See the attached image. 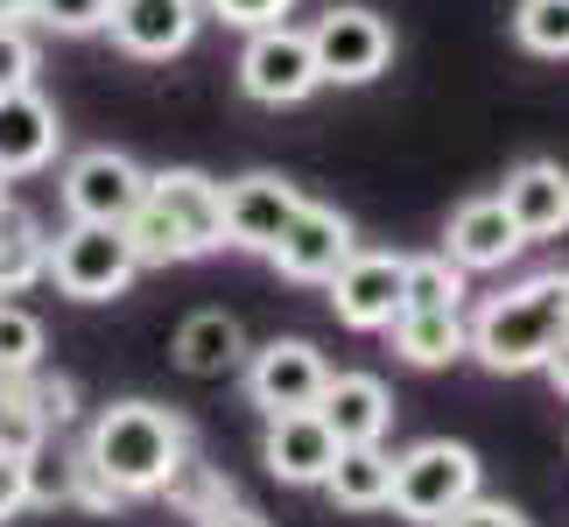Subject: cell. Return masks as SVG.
Segmentation results:
<instances>
[{"mask_svg": "<svg viewBox=\"0 0 569 527\" xmlns=\"http://www.w3.org/2000/svg\"><path fill=\"white\" fill-rule=\"evenodd\" d=\"M528 247L513 226V211H507V197H465V205L450 211V232H443V253L457 260L465 275H492V268H507V260Z\"/></svg>", "mask_w": 569, "mask_h": 527, "instance_id": "9a60e30c", "label": "cell"}, {"mask_svg": "<svg viewBox=\"0 0 569 527\" xmlns=\"http://www.w3.org/2000/svg\"><path fill=\"white\" fill-rule=\"evenodd\" d=\"M247 331H239V317L232 310H197L183 317V331H177V366L190 372V380H232L239 366H247Z\"/></svg>", "mask_w": 569, "mask_h": 527, "instance_id": "d6986e66", "label": "cell"}, {"mask_svg": "<svg viewBox=\"0 0 569 527\" xmlns=\"http://www.w3.org/2000/svg\"><path fill=\"white\" fill-rule=\"evenodd\" d=\"M359 253V232H352V218L345 211H331V205H310L302 197V211L289 218V232L274 239V275H289V281H302V289H323L345 260Z\"/></svg>", "mask_w": 569, "mask_h": 527, "instance_id": "30bf717a", "label": "cell"}, {"mask_svg": "<svg viewBox=\"0 0 569 527\" xmlns=\"http://www.w3.org/2000/svg\"><path fill=\"white\" fill-rule=\"evenodd\" d=\"M513 42L535 50V57H569V0H520Z\"/></svg>", "mask_w": 569, "mask_h": 527, "instance_id": "cb8c5ba5", "label": "cell"}, {"mask_svg": "<svg viewBox=\"0 0 569 527\" xmlns=\"http://www.w3.org/2000/svg\"><path fill=\"white\" fill-rule=\"evenodd\" d=\"M0 183H8V176H0Z\"/></svg>", "mask_w": 569, "mask_h": 527, "instance_id": "e575fe53", "label": "cell"}, {"mask_svg": "<svg viewBox=\"0 0 569 527\" xmlns=\"http://www.w3.org/2000/svg\"><path fill=\"white\" fill-rule=\"evenodd\" d=\"M141 275V253L134 239H127V226H92V218H71L57 239H50V281L57 296L71 302H113L134 289Z\"/></svg>", "mask_w": 569, "mask_h": 527, "instance_id": "277c9868", "label": "cell"}, {"mask_svg": "<svg viewBox=\"0 0 569 527\" xmlns=\"http://www.w3.org/2000/svg\"><path fill=\"white\" fill-rule=\"evenodd\" d=\"M323 493L345 514H380L387 493H393V457L380 444H338V465L323 478Z\"/></svg>", "mask_w": 569, "mask_h": 527, "instance_id": "7402d4cb", "label": "cell"}, {"mask_svg": "<svg viewBox=\"0 0 569 527\" xmlns=\"http://www.w3.org/2000/svg\"><path fill=\"white\" fill-rule=\"evenodd\" d=\"M71 457L78 450H50V436L21 457V478H29V507H71Z\"/></svg>", "mask_w": 569, "mask_h": 527, "instance_id": "d4e9b609", "label": "cell"}, {"mask_svg": "<svg viewBox=\"0 0 569 527\" xmlns=\"http://www.w3.org/2000/svg\"><path fill=\"white\" fill-rule=\"evenodd\" d=\"M42 366V324L36 310L0 296V372H36Z\"/></svg>", "mask_w": 569, "mask_h": 527, "instance_id": "484cf974", "label": "cell"}, {"mask_svg": "<svg viewBox=\"0 0 569 527\" xmlns=\"http://www.w3.org/2000/svg\"><path fill=\"white\" fill-rule=\"evenodd\" d=\"M436 527H528V514L507 507V499H486V493H471L465 507H450Z\"/></svg>", "mask_w": 569, "mask_h": 527, "instance_id": "f546056e", "label": "cell"}, {"mask_svg": "<svg viewBox=\"0 0 569 527\" xmlns=\"http://www.w3.org/2000/svg\"><path fill=\"white\" fill-rule=\"evenodd\" d=\"M387 338H393V351H401L408 366L436 372V366H457L471 351V317L465 310H401L387 324Z\"/></svg>", "mask_w": 569, "mask_h": 527, "instance_id": "ffe728a7", "label": "cell"}, {"mask_svg": "<svg viewBox=\"0 0 569 527\" xmlns=\"http://www.w3.org/2000/svg\"><path fill=\"white\" fill-rule=\"evenodd\" d=\"M569 331V275H528L520 289H499L471 317V359L486 372H541V359Z\"/></svg>", "mask_w": 569, "mask_h": 527, "instance_id": "3957f363", "label": "cell"}, {"mask_svg": "<svg viewBox=\"0 0 569 527\" xmlns=\"http://www.w3.org/2000/svg\"><path fill=\"white\" fill-rule=\"evenodd\" d=\"M63 148V120L57 106L36 92V84H21V92H0V176H36L50 169Z\"/></svg>", "mask_w": 569, "mask_h": 527, "instance_id": "2e32d148", "label": "cell"}, {"mask_svg": "<svg viewBox=\"0 0 569 527\" xmlns=\"http://www.w3.org/2000/svg\"><path fill=\"white\" fill-rule=\"evenodd\" d=\"M296 211H302V190L289 176H274V169H253V176H239V183H226V239L239 253L268 260Z\"/></svg>", "mask_w": 569, "mask_h": 527, "instance_id": "4fadbf2b", "label": "cell"}, {"mask_svg": "<svg viewBox=\"0 0 569 527\" xmlns=\"http://www.w3.org/2000/svg\"><path fill=\"white\" fill-rule=\"evenodd\" d=\"M141 268H177V260L226 253V183H211L204 169H156L141 190L134 218H127Z\"/></svg>", "mask_w": 569, "mask_h": 527, "instance_id": "7a4b0ae2", "label": "cell"}, {"mask_svg": "<svg viewBox=\"0 0 569 527\" xmlns=\"http://www.w3.org/2000/svg\"><path fill=\"white\" fill-rule=\"evenodd\" d=\"M310 50H317L323 84H373L393 63V29L373 8H331V14H317Z\"/></svg>", "mask_w": 569, "mask_h": 527, "instance_id": "9c48e42d", "label": "cell"}, {"mask_svg": "<svg viewBox=\"0 0 569 527\" xmlns=\"http://www.w3.org/2000/svg\"><path fill=\"white\" fill-rule=\"evenodd\" d=\"M317 415L331 422L338 444H380L387 422H393V394H387L380 372H331Z\"/></svg>", "mask_w": 569, "mask_h": 527, "instance_id": "e0dca14e", "label": "cell"}, {"mask_svg": "<svg viewBox=\"0 0 569 527\" xmlns=\"http://www.w3.org/2000/svg\"><path fill=\"white\" fill-rule=\"evenodd\" d=\"M197 527H268L253 507H239V499H226V507H211V514H197Z\"/></svg>", "mask_w": 569, "mask_h": 527, "instance_id": "1f68e13d", "label": "cell"}, {"mask_svg": "<svg viewBox=\"0 0 569 527\" xmlns=\"http://www.w3.org/2000/svg\"><path fill=\"white\" fill-rule=\"evenodd\" d=\"M106 14H113V0H36V21L57 36H99Z\"/></svg>", "mask_w": 569, "mask_h": 527, "instance_id": "4316f807", "label": "cell"}, {"mask_svg": "<svg viewBox=\"0 0 569 527\" xmlns=\"http://www.w3.org/2000/svg\"><path fill=\"white\" fill-rule=\"evenodd\" d=\"M296 0H204L211 21H226V29H268V21H289Z\"/></svg>", "mask_w": 569, "mask_h": 527, "instance_id": "f1b7e54d", "label": "cell"}, {"mask_svg": "<svg viewBox=\"0 0 569 527\" xmlns=\"http://www.w3.org/2000/svg\"><path fill=\"white\" fill-rule=\"evenodd\" d=\"M197 29H204V0H113V14H106V36L141 63L183 57Z\"/></svg>", "mask_w": 569, "mask_h": 527, "instance_id": "8fae6325", "label": "cell"}, {"mask_svg": "<svg viewBox=\"0 0 569 527\" xmlns=\"http://www.w3.org/2000/svg\"><path fill=\"white\" fill-rule=\"evenodd\" d=\"M507 211H513V226H520V239H556V232H569V169L562 162H520L513 176H507Z\"/></svg>", "mask_w": 569, "mask_h": 527, "instance_id": "ac0fdd59", "label": "cell"}, {"mask_svg": "<svg viewBox=\"0 0 569 527\" xmlns=\"http://www.w3.org/2000/svg\"><path fill=\"white\" fill-rule=\"evenodd\" d=\"M84 465H92L120 499H156L177 486V471L190 465L197 436L177 408L162 401H113L84 422Z\"/></svg>", "mask_w": 569, "mask_h": 527, "instance_id": "6da1fadb", "label": "cell"}, {"mask_svg": "<svg viewBox=\"0 0 569 527\" xmlns=\"http://www.w3.org/2000/svg\"><path fill=\"white\" fill-rule=\"evenodd\" d=\"M21 507H29V478H21V450L0 436V527H8Z\"/></svg>", "mask_w": 569, "mask_h": 527, "instance_id": "4dcf8cb0", "label": "cell"}, {"mask_svg": "<svg viewBox=\"0 0 569 527\" xmlns=\"http://www.w3.org/2000/svg\"><path fill=\"white\" fill-rule=\"evenodd\" d=\"M323 84L310 29H289V21H268V29H247V50H239V92L253 106H302Z\"/></svg>", "mask_w": 569, "mask_h": 527, "instance_id": "8992f818", "label": "cell"}, {"mask_svg": "<svg viewBox=\"0 0 569 527\" xmlns=\"http://www.w3.org/2000/svg\"><path fill=\"white\" fill-rule=\"evenodd\" d=\"M478 450L471 444H450V436H429V444H415L393 457V493L387 507L415 520V527H436L450 507H465V499L478 493Z\"/></svg>", "mask_w": 569, "mask_h": 527, "instance_id": "5b68a950", "label": "cell"}, {"mask_svg": "<svg viewBox=\"0 0 569 527\" xmlns=\"http://www.w3.org/2000/svg\"><path fill=\"white\" fill-rule=\"evenodd\" d=\"M465 268L450 253H408V275H401V310H465Z\"/></svg>", "mask_w": 569, "mask_h": 527, "instance_id": "603a6c76", "label": "cell"}, {"mask_svg": "<svg viewBox=\"0 0 569 527\" xmlns=\"http://www.w3.org/2000/svg\"><path fill=\"white\" fill-rule=\"evenodd\" d=\"M401 275H408V253H352L345 260V268L323 281L345 331H387V324L401 317Z\"/></svg>", "mask_w": 569, "mask_h": 527, "instance_id": "7c38bea8", "label": "cell"}, {"mask_svg": "<svg viewBox=\"0 0 569 527\" xmlns=\"http://www.w3.org/2000/svg\"><path fill=\"white\" fill-rule=\"evenodd\" d=\"M0 21H36V0H0Z\"/></svg>", "mask_w": 569, "mask_h": 527, "instance_id": "836d02e7", "label": "cell"}, {"mask_svg": "<svg viewBox=\"0 0 569 527\" xmlns=\"http://www.w3.org/2000/svg\"><path fill=\"white\" fill-rule=\"evenodd\" d=\"M541 372H549V387H556V394H569V331H562V345L549 351V359H541Z\"/></svg>", "mask_w": 569, "mask_h": 527, "instance_id": "d6a6232c", "label": "cell"}, {"mask_svg": "<svg viewBox=\"0 0 569 527\" xmlns=\"http://www.w3.org/2000/svg\"><path fill=\"white\" fill-rule=\"evenodd\" d=\"M247 401L260 415H289V408H317L323 380H331V359L310 338H268L260 351H247Z\"/></svg>", "mask_w": 569, "mask_h": 527, "instance_id": "ba28073f", "label": "cell"}, {"mask_svg": "<svg viewBox=\"0 0 569 527\" xmlns=\"http://www.w3.org/2000/svg\"><path fill=\"white\" fill-rule=\"evenodd\" d=\"M148 190V169L120 148H84V156L63 162L57 176V197H63V218H92V226H127Z\"/></svg>", "mask_w": 569, "mask_h": 527, "instance_id": "52a82bcc", "label": "cell"}, {"mask_svg": "<svg viewBox=\"0 0 569 527\" xmlns=\"http://www.w3.org/2000/svg\"><path fill=\"white\" fill-rule=\"evenodd\" d=\"M260 465H268L281 486H323L338 465V436L317 408H289L268 415V436H260Z\"/></svg>", "mask_w": 569, "mask_h": 527, "instance_id": "5bb4252c", "label": "cell"}, {"mask_svg": "<svg viewBox=\"0 0 569 527\" xmlns=\"http://www.w3.org/2000/svg\"><path fill=\"white\" fill-rule=\"evenodd\" d=\"M36 84V36L29 21H0V92H21Z\"/></svg>", "mask_w": 569, "mask_h": 527, "instance_id": "83f0119b", "label": "cell"}, {"mask_svg": "<svg viewBox=\"0 0 569 527\" xmlns=\"http://www.w3.org/2000/svg\"><path fill=\"white\" fill-rule=\"evenodd\" d=\"M36 281H50V232L29 205L0 197V296H21Z\"/></svg>", "mask_w": 569, "mask_h": 527, "instance_id": "44dd1931", "label": "cell"}]
</instances>
